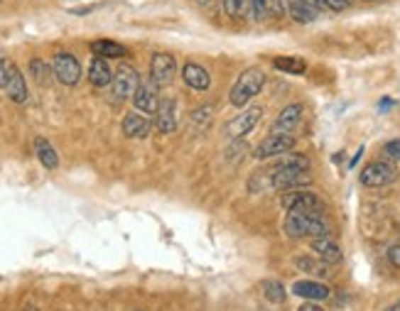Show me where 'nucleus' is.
<instances>
[{
    "label": "nucleus",
    "instance_id": "obj_1",
    "mask_svg": "<svg viewBox=\"0 0 400 311\" xmlns=\"http://www.w3.org/2000/svg\"><path fill=\"white\" fill-rule=\"evenodd\" d=\"M282 233L287 238H322L329 235V223L322 211H287L282 221Z\"/></svg>",
    "mask_w": 400,
    "mask_h": 311
},
{
    "label": "nucleus",
    "instance_id": "obj_2",
    "mask_svg": "<svg viewBox=\"0 0 400 311\" xmlns=\"http://www.w3.org/2000/svg\"><path fill=\"white\" fill-rule=\"evenodd\" d=\"M265 86V72L258 67H248L246 72H241V77L236 79V84H233L231 94H228V103L236 106V108H243V106H248L250 98H255V96L263 91Z\"/></svg>",
    "mask_w": 400,
    "mask_h": 311
},
{
    "label": "nucleus",
    "instance_id": "obj_3",
    "mask_svg": "<svg viewBox=\"0 0 400 311\" xmlns=\"http://www.w3.org/2000/svg\"><path fill=\"white\" fill-rule=\"evenodd\" d=\"M305 184H309V169L300 167V164L280 162L268 176V186L270 189H277V191L300 189V186H305Z\"/></svg>",
    "mask_w": 400,
    "mask_h": 311
},
{
    "label": "nucleus",
    "instance_id": "obj_4",
    "mask_svg": "<svg viewBox=\"0 0 400 311\" xmlns=\"http://www.w3.org/2000/svg\"><path fill=\"white\" fill-rule=\"evenodd\" d=\"M138 86H140V77H138L135 67L121 64L113 74V81H111V96H113L116 103H121V101H128L135 96Z\"/></svg>",
    "mask_w": 400,
    "mask_h": 311
},
{
    "label": "nucleus",
    "instance_id": "obj_5",
    "mask_svg": "<svg viewBox=\"0 0 400 311\" xmlns=\"http://www.w3.org/2000/svg\"><path fill=\"white\" fill-rule=\"evenodd\" d=\"M361 184L369 186V189H378V186H388L398 179V169L393 167V162L386 159H378V162H369L359 174Z\"/></svg>",
    "mask_w": 400,
    "mask_h": 311
},
{
    "label": "nucleus",
    "instance_id": "obj_6",
    "mask_svg": "<svg viewBox=\"0 0 400 311\" xmlns=\"http://www.w3.org/2000/svg\"><path fill=\"white\" fill-rule=\"evenodd\" d=\"M52 69H55V79L64 86H77L82 79V64L72 52H57L52 59Z\"/></svg>",
    "mask_w": 400,
    "mask_h": 311
},
{
    "label": "nucleus",
    "instance_id": "obj_7",
    "mask_svg": "<svg viewBox=\"0 0 400 311\" xmlns=\"http://www.w3.org/2000/svg\"><path fill=\"white\" fill-rule=\"evenodd\" d=\"M260 118H263V108L260 106H248L236 118H231V123L226 125V135L231 140H241V137H246L248 132H253L258 128Z\"/></svg>",
    "mask_w": 400,
    "mask_h": 311
},
{
    "label": "nucleus",
    "instance_id": "obj_8",
    "mask_svg": "<svg viewBox=\"0 0 400 311\" xmlns=\"http://www.w3.org/2000/svg\"><path fill=\"white\" fill-rule=\"evenodd\" d=\"M280 206L285 211H322V198L314 194V191L290 189V191H282Z\"/></svg>",
    "mask_w": 400,
    "mask_h": 311
},
{
    "label": "nucleus",
    "instance_id": "obj_9",
    "mask_svg": "<svg viewBox=\"0 0 400 311\" xmlns=\"http://www.w3.org/2000/svg\"><path fill=\"white\" fill-rule=\"evenodd\" d=\"M295 142H297V137L292 135V132H287V135H273V132H270V135L253 149V157L255 159L280 157V154L290 152V149L295 147Z\"/></svg>",
    "mask_w": 400,
    "mask_h": 311
},
{
    "label": "nucleus",
    "instance_id": "obj_10",
    "mask_svg": "<svg viewBox=\"0 0 400 311\" xmlns=\"http://www.w3.org/2000/svg\"><path fill=\"white\" fill-rule=\"evenodd\" d=\"M174 74H177V59L172 55H167V52H157L150 62V81L157 86V89L160 86H170Z\"/></svg>",
    "mask_w": 400,
    "mask_h": 311
},
{
    "label": "nucleus",
    "instance_id": "obj_11",
    "mask_svg": "<svg viewBox=\"0 0 400 311\" xmlns=\"http://www.w3.org/2000/svg\"><path fill=\"white\" fill-rule=\"evenodd\" d=\"M302 113H305L302 103H290V106H285V108H282L280 113H277L273 128H270V132H273V135H287V132H292L297 125H300Z\"/></svg>",
    "mask_w": 400,
    "mask_h": 311
},
{
    "label": "nucleus",
    "instance_id": "obj_12",
    "mask_svg": "<svg viewBox=\"0 0 400 311\" xmlns=\"http://www.w3.org/2000/svg\"><path fill=\"white\" fill-rule=\"evenodd\" d=\"M133 106H135V111H140V113H145V115L157 113V106H160L157 86L152 81H140L135 96H133Z\"/></svg>",
    "mask_w": 400,
    "mask_h": 311
},
{
    "label": "nucleus",
    "instance_id": "obj_13",
    "mask_svg": "<svg viewBox=\"0 0 400 311\" xmlns=\"http://www.w3.org/2000/svg\"><path fill=\"white\" fill-rule=\"evenodd\" d=\"M155 125L162 135L177 130V101L174 98H160L157 113H155Z\"/></svg>",
    "mask_w": 400,
    "mask_h": 311
},
{
    "label": "nucleus",
    "instance_id": "obj_14",
    "mask_svg": "<svg viewBox=\"0 0 400 311\" xmlns=\"http://www.w3.org/2000/svg\"><path fill=\"white\" fill-rule=\"evenodd\" d=\"M5 91H8V98L13 101V103H25V101L30 98L23 72H20L18 64H13V62H8V81H5Z\"/></svg>",
    "mask_w": 400,
    "mask_h": 311
},
{
    "label": "nucleus",
    "instance_id": "obj_15",
    "mask_svg": "<svg viewBox=\"0 0 400 311\" xmlns=\"http://www.w3.org/2000/svg\"><path fill=\"white\" fill-rule=\"evenodd\" d=\"M309 248H312V253L317 255L319 260L327 262V265H339V262L344 260V253H341L339 243L334 238H329V235H322V238H312Z\"/></svg>",
    "mask_w": 400,
    "mask_h": 311
},
{
    "label": "nucleus",
    "instance_id": "obj_16",
    "mask_svg": "<svg viewBox=\"0 0 400 311\" xmlns=\"http://www.w3.org/2000/svg\"><path fill=\"white\" fill-rule=\"evenodd\" d=\"M121 130L130 140H143V137L150 135V118H145V113H140V111L126 113L123 123H121Z\"/></svg>",
    "mask_w": 400,
    "mask_h": 311
},
{
    "label": "nucleus",
    "instance_id": "obj_17",
    "mask_svg": "<svg viewBox=\"0 0 400 311\" xmlns=\"http://www.w3.org/2000/svg\"><path fill=\"white\" fill-rule=\"evenodd\" d=\"M292 294L300 299H307V302H324V299H329V294H332V289L327 287V284L322 282H314V280H300L292 284Z\"/></svg>",
    "mask_w": 400,
    "mask_h": 311
},
{
    "label": "nucleus",
    "instance_id": "obj_18",
    "mask_svg": "<svg viewBox=\"0 0 400 311\" xmlns=\"http://www.w3.org/2000/svg\"><path fill=\"white\" fill-rule=\"evenodd\" d=\"M182 79H184V84L194 91H206L211 86L209 72H206L201 64H194V62H189L182 67Z\"/></svg>",
    "mask_w": 400,
    "mask_h": 311
},
{
    "label": "nucleus",
    "instance_id": "obj_19",
    "mask_svg": "<svg viewBox=\"0 0 400 311\" xmlns=\"http://www.w3.org/2000/svg\"><path fill=\"white\" fill-rule=\"evenodd\" d=\"M113 74L116 72H111V64L106 62L104 57H96V59H91V64H89V81H91V86H96V89H106V86H111Z\"/></svg>",
    "mask_w": 400,
    "mask_h": 311
},
{
    "label": "nucleus",
    "instance_id": "obj_20",
    "mask_svg": "<svg viewBox=\"0 0 400 311\" xmlns=\"http://www.w3.org/2000/svg\"><path fill=\"white\" fill-rule=\"evenodd\" d=\"M285 8H287V13H290V18L300 25L314 23L319 15V10L314 8V5H309L307 0H285Z\"/></svg>",
    "mask_w": 400,
    "mask_h": 311
},
{
    "label": "nucleus",
    "instance_id": "obj_21",
    "mask_svg": "<svg viewBox=\"0 0 400 311\" xmlns=\"http://www.w3.org/2000/svg\"><path fill=\"white\" fill-rule=\"evenodd\" d=\"M295 267L305 275L314 277H329V265L324 260H319L317 255H297L295 257Z\"/></svg>",
    "mask_w": 400,
    "mask_h": 311
},
{
    "label": "nucleus",
    "instance_id": "obj_22",
    "mask_svg": "<svg viewBox=\"0 0 400 311\" xmlns=\"http://www.w3.org/2000/svg\"><path fill=\"white\" fill-rule=\"evenodd\" d=\"M35 154L42 162V167H47V169L60 167V154H57V149L52 147V142L47 140V137H37L35 140Z\"/></svg>",
    "mask_w": 400,
    "mask_h": 311
},
{
    "label": "nucleus",
    "instance_id": "obj_23",
    "mask_svg": "<svg viewBox=\"0 0 400 311\" xmlns=\"http://www.w3.org/2000/svg\"><path fill=\"white\" fill-rule=\"evenodd\" d=\"M91 52L96 57H104V59H121L128 55V50L123 45L113 40H94L91 42Z\"/></svg>",
    "mask_w": 400,
    "mask_h": 311
},
{
    "label": "nucleus",
    "instance_id": "obj_24",
    "mask_svg": "<svg viewBox=\"0 0 400 311\" xmlns=\"http://www.w3.org/2000/svg\"><path fill=\"white\" fill-rule=\"evenodd\" d=\"M30 74H32V79H35L37 84L40 86H50L52 84V74H55V69L50 67V64L45 62V59H40V57H35L30 62Z\"/></svg>",
    "mask_w": 400,
    "mask_h": 311
},
{
    "label": "nucleus",
    "instance_id": "obj_25",
    "mask_svg": "<svg viewBox=\"0 0 400 311\" xmlns=\"http://www.w3.org/2000/svg\"><path fill=\"white\" fill-rule=\"evenodd\" d=\"M275 69L285 74H305L307 72V62L300 57H275Z\"/></svg>",
    "mask_w": 400,
    "mask_h": 311
},
{
    "label": "nucleus",
    "instance_id": "obj_26",
    "mask_svg": "<svg viewBox=\"0 0 400 311\" xmlns=\"http://www.w3.org/2000/svg\"><path fill=\"white\" fill-rule=\"evenodd\" d=\"M260 289H263V297L268 299L270 304H282L287 299L285 287H282V282H277V280H265L260 284Z\"/></svg>",
    "mask_w": 400,
    "mask_h": 311
},
{
    "label": "nucleus",
    "instance_id": "obj_27",
    "mask_svg": "<svg viewBox=\"0 0 400 311\" xmlns=\"http://www.w3.org/2000/svg\"><path fill=\"white\" fill-rule=\"evenodd\" d=\"M223 13L233 20H246L250 15V0H223Z\"/></svg>",
    "mask_w": 400,
    "mask_h": 311
},
{
    "label": "nucleus",
    "instance_id": "obj_28",
    "mask_svg": "<svg viewBox=\"0 0 400 311\" xmlns=\"http://www.w3.org/2000/svg\"><path fill=\"white\" fill-rule=\"evenodd\" d=\"M211 113H214V106H201V108H196L194 113H191V123H194V125H206Z\"/></svg>",
    "mask_w": 400,
    "mask_h": 311
},
{
    "label": "nucleus",
    "instance_id": "obj_29",
    "mask_svg": "<svg viewBox=\"0 0 400 311\" xmlns=\"http://www.w3.org/2000/svg\"><path fill=\"white\" fill-rule=\"evenodd\" d=\"M383 154H386L391 162H400V140H388L383 145Z\"/></svg>",
    "mask_w": 400,
    "mask_h": 311
},
{
    "label": "nucleus",
    "instance_id": "obj_30",
    "mask_svg": "<svg viewBox=\"0 0 400 311\" xmlns=\"http://www.w3.org/2000/svg\"><path fill=\"white\" fill-rule=\"evenodd\" d=\"M250 13L255 20H265L268 15V0H250Z\"/></svg>",
    "mask_w": 400,
    "mask_h": 311
},
{
    "label": "nucleus",
    "instance_id": "obj_31",
    "mask_svg": "<svg viewBox=\"0 0 400 311\" xmlns=\"http://www.w3.org/2000/svg\"><path fill=\"white\" fill-rule=\"evenodd\" d=\"M285 0H268V15L273 18H282L285 15Z\"/></svg>",
    "mask_w": 400,
    "mask_h": 311
},
{
    "label": "nucleus",
    "instance_id": "obj_32",
    "mask_svg": "<svg viewBox=\"0 0 400 311\" xmlns=\"http://www.w3.org/2000/svg\"><path fill=\"white\" fill-rule=\"evenodd\" d=\"M327 10H334V13H341V10H349L354 5V0H324Z\"/></svg>",
    "mask_w": 400,
    "mask_h": 311
},
{
    "label": "nucleus",
    "instance_id": "obj_33",
    "mask_svg": "<svg viewBox=\"0 0 400 311\" xmlns=\"http://www.w3.org/2000/svg\"><path fill=\"white\" fill-rule=\"evenodd\" d=\"M386 257H388V262H391L393 267H400V243L391 245V248H388V253H386Z\"/></svg>",
    "mask_w": 400,
    "mask_h": 311
},
{
    "label": "nucleus",
    "instance_id": "obj_34",
    "mask_svg": "<svg viewBox=\"0 0 400 311\" xmlns=\"http://www.w3.org/2000/svg\"><path fill=\"white\" fill-rule=\"evenodd\" d=\"M5 81H8V62L0 57V89H5Z\"/></svg>",
    "mask_w": 400,
    "mask_h": 311
},
{
    "label": "nucleus",
    "instance_id": "obj_35",
    "mask_svg": "<svg viewBox=\"0 0 400 311\" xmlns=\"http://www.w3.org/2000/svg\"><path fill=\"white\" fill-rule=\"evenodd\" d=\"M297 311H324V309L319 307V304H314V302H307V304H302Z\"/></svg>",
    "mask_w": 400,
    "mask_h": 311
},
{
    "label": "nucleus",
    "instance_id": "obj_36",
    "mask_svg": "<svg viewBox=\"0 0 400 311\" xmlns=\"http://www.w3.org/2000/svg\"><path fill=\"white\" fill-rule=\"evenodd\" d=\"M383 311H400V302H393L391 307H386V309H383Z\"/></svg>",
    "mask_w": 400,
    "mask_h": 311
},
{
    "label": "nucleus",
    "instance_id": "obj_37",
    "mask_svg": "<svg viewBox=\"0 0 400 311\" xmlns=\"http://www.w3.org/2000/svg\"><path fill=\"white\" fill-rule=\"evenodd\" d=\"M196 3H199V5H211L214 0H196Z\"/></svg>",
    "mask_w": 400,
    "mask_h": 311
},
{
    "label": "nucleus",
    "instance_id": "obj_38",
    "mask_svg": "<svg viewBox=\"0 0 400 311\" xmlns=\"http://www.w3.org/2000/svg\"><path fill=\"white\" fill-rule=\"evenodd\" d=\"M0 3H3V0H0Z\"/></svg>",
    "mask_w": 400,
    "mask_h": 311
}]
</instances>
